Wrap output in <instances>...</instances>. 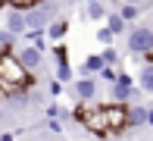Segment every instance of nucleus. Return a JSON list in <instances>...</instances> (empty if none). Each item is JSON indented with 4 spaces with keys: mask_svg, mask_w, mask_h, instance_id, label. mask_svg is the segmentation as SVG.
Listing matches in <instances>:
<instances>
[{
    "mask_svg": "<svg viewBox=\"0 0 153 141\" xmlns=\"http://www.w3.org/2000/svg\"><path fill=\"white\" fill-rule=\"evenodd\" d=\"M28 82H31V72H25L19 66L13 50H0V91L3 94H16V91L28 88Z\"/></svg>",
    "mask_w": 153,
    "mask_h": 141,
    "instance_id": "f257e3e1",
    "label": "nucleus"
},
{
    "mask_svg": "<svg viewBox=\"0 0 153 141\" xmlns=\"http://www.w3.org/2000/svg\"><path fill=\"white\" fill-rule=\"evenodd\" d=\"M22 13H25V32H28V28L44 32V28L56 19L59 3H53V0H38V3H31V6H22Z\"/></svg>",
    "mask_w": 153,
    "mask_h": 141,
    "instance_id": "f03ea898",
    "label": "nucleus"
},
{
    "mask_svg": "<svg viewBox=\"0 0 153 141\" xmlns=\"http://www.w3.org/2000/svg\"><path fill=\"white\" fill-rule=\"evenodd\" d=\"M147 50H153V28L150 25H134L128 32V53L131 56H141Z\"/></svg>",
    "mask_w": 153,
    "mask_h": 141,
    "instance_id": "7ed1b4c3",
    "label": "nucleus"
},
{
    "mask_svg": "<svg viewBox=\"0 0 153 141\" xmlns=\"http://www.w3.org/2000/svg\"><path fill=\"white\" fill-rule=\"evenodd\" d=\"M13 56L19 60V66H22L25 72H38V69L44 66V50H41V47H34V44L16 47V50H13Z\"/></svg>",
    "mask_w": 153,
    "mask_h": 141,
    "instance_id": "20e7f679",
    "label": "nucleus"
},
{
    "mask_svg": "<svg viewBox=\"0 0 153 141\" xmlns=\"http://www.w3.org/2000/svg\"><path fill=\"white\" fill-rule=\"evenodd\" d=\"M0 28H3V32H10V34H22L25 32V13H22V6H13V3H6L3 6V13H0Z\"/></svg>",
    "mask_w": 153,
    "mask_h": 141,
    "instance_id": "39448f33",
    "label": "nucleus"
},
{
    "mask_svg": "<svg viewBox=\"0 0 153 141\" xmlns=\"http://www.w3.org/2000/svg\"><path fill=\"white\" fill-rule=\"evenodd\" d=\"M72 97L81 100V104L97 100V79L94 75H78V79L72 82Z\"/></svg>",
    "mask_w": 153,
    "mask_h": 141,
    "instance_id": "423d86ee",
    "label": "nucleus"
},
{
    "mask_svg": "<svg viewBox=\"0 0 153 141\" xmlns=\"http://www.w3.org/2000/svg\"><path fill=\"white\" fill-rule=\"evenodd\" d=\"M100 110H103L106 132H122L125 129V104H100Z\"/></svg>",
    "mask_w": 153,
    "mask_h": 141,
    "instance_id": "0eeeda50",
    "label": "nucleus"
},
{
    "mask_svg": "<svg viewBox=\"0 0 153 141\" xmlns=\"http://www.w3.org/2000/svg\"><path fill=\"white\" fill-rule=\"evenodd\" d=\"M150 110L144 107V104H128L125 107V129H144V125H150Z\"/></svg>",
    "mask_w": 153,
    "mask_h": 141,
    "instance_id": "6e6552de",
    "label": "nucleus"
},
{
    "mask_svg": "<svg viewBox=\"0 0 153 141\" xmlns=\"http://www.w3.org/2000/svg\"><path fill=\"white\" fill-rule=\"evenodd\" d=\"M103 16H106V6H103V0H88L85 10L78 13V19H85V22H103Z\"/></svg>",
    "mask_w": 153,
    "mask_h": 141,
    "instance_id": "1a4fd4ad",
    "label": "nucleus"
},
{
    "mask_svg": "<svg viewBox=\"0 0 153 141\" xmlns=\"http://www.w3.org/2000/svg\"><path fill=\"white\" fill-rule=\"evenodd\" d=\"M66 34H69V22H66V19H53V22L44 28V38H50L53 44H59Z\"/></svg>",
    "mask_w": 153,
    "mask_h": 141,
    "instance_id": "9d476101",
    "label": "nucleus"
},
{
    "mask_svg": "<svg viewBox=\"0 0 153 141\" xmlns=\"http://www.w3.org/2000/svg\"><path fill=\"white\" fill-rule=\"evenodd\" d=\"M134 88H141L144 94L153 91V66H141V72H137V79H134Z\"/></svg>",
    "mask_w": 153,
    "mask_h": 141,
    "instance_id": "9b49d317",
    "label": "nucleus"
},
{
    "mask_svg": "<svg viewBox=\"0 0 153 141\" xmlns=\"http://www.w3.org/2000/svg\"><path fill=\"white\" fill-rule=\"evenodd\" d=\"M53 82H59V85L72 82V66H69V60H56L53 63Z\"/></svg>",
    "mask_w": 153,
    "mask_h": 141,
    "instance_id": "f8f14e48",
    "label": "nucleus"
},
{
    "mask_svg": "<svg viewBox=\"0 0 153 141\" xmlns=\"http://www.w3.org/2000/svg\"><path fill=\"white\" fill-rule=\"evenodd\" d=\"M103 19H106V28L113 32V38H119V34L128 32V22H122V19H119V13H106Z\"/></svg>",
    "mask_w": 153,
    "mask_h": 141,
    "instance_id": "ddd939ff",
    "label": "nucleus"
},
{
    "mask_svg": "<svg viewBox=\"0 0 153 141\" xmlns=\"http://www.w3.org/2000/svg\"><path fill=\"white\" fill-rule=\"evenodd\" d=\"M103 69V60L97 53H91V56H85V63H81V75H97Z\"/></svg>",
    "mask_w": 153,
    "mask_h": 141,
    "instance_id": "4468645a",
    "label": "nucleus"
},
{
    "mask_svg": "<svg viewBox=\"0 0 153 141\" xmlns=\"http://www.w3.org/2000/svg\"><path fill=\"white\" fill-rule=\"evenodd\" d=\"M116 13H119V19H122V22H134V19L141 16L144 10H141V6H134V3H122Z\"/></svg>",
    "mask_w": 153,
    "mask_h": 141,
    "instance_id": "2eb2a0df",
    "label": "nucleus"
},
{
    "mask_svg": "<svg viewBox=\"0 0 153 141\" xmlns=\"http://www.w3.org/2000/svg\"><path fill=\"white\" fill-rule=\"evenodd\" d=\"M97 56L103 60V66H119V53H116V47H113V44H109V47H103Z\"/></svg>",
    "mask_w": 153,
    "mask_h": 141,
    "instance_id": "dca6fc26",
    "label": "nucleus"
},
{
    "mask_svg": "<svg viewBox=\"0 0 153 141\" xmlns=\"http://www.w3.org/2000/svg\"><path fill=\"white\" fill-rule=\"evenodd\" d=\"M116 75H119V69H116V66H103L100 72H97V79H103V82L113 85V82H116Z\"/></svg>",
    "mask_w": 153,
    "mask_h": 141,
    "instance_id": "f3484780",
    "label": "nucleus"
},
{
    "mask_svg": "<svg viewBox=\"0 0 153 141\" xmlns=\"http://www.w3.org/2000/svg\"><path fill=\"white\" fill-rule=\"evenodd\" d=\"M13 44H16V34H10V32L0 28V50H13Z\"/></svg>",
    "mask_w": 153,
    "mask_h": 141,
    "instance_id": "a211bd4d",
    "label": "nucleus"
},
{
    "mask_svg": "<svg viewBox=\"0 0 153 141\" xmlns=\"http://www.w3.org/2000/svg\"><path fill=\"white\" fill-rule=\"evenodd\" d=\"M97 41H100L103 47H109V44H113V32H109L106 25H100V28H97Z\"/></svg>",
    "mask_w": 153,
    "mask_h": 141,
    "instance_id": "6ab92c4d",
    "label": "nucleus"
},
{
    "mask_svg": "<svg viewBox=\"0 0 153 141\" xmlns=\"http://www.w3.org/2000/svg\"><path fill=\"white\" fill-rule=\"evenodd\" d=\"M47 91H50V94H53V97H56V94H59V91H62V85L50 79V82H47Z\"/></svg>",
    "mask_w": 153,
    "mask_h": 141,
    "instance_id": "aec40b11",
    "label": "nucleus"
},
{
    "mask_svg": "<svg viewBox=\"0 0 153 141\" xmlns=\"http://www.w3.org/2000/svg\"><path fill=\"white\" fill-rule=\"evenodd\" d=\"M0 3H13V6H31V3H38V0H0Z\"/></svg>",
    "mask_w": 153,
    "mask_h": 141,
    "instance_id": "412c9836",
    "label": "nucleus"
},
{
    "mask_svg": "<svg viewBox=\"0 0 153 141\" xmlns=\"http://www.w3.org/2000/svg\"><path fill=\"white\" fill-rule=\"evenodd\" d=\"M122 3H134V6H141V10H147L150 0H122Z\"/></svg>",
    "mask_w": 153,
    "mask_h": 141,
    "instance_id": "4be33fe9",
    "label": "nucleus"
},
{
    "mask_svg": "<svg viewBox=\"0 0 153 141\" xmlns=\"http://www.w3.org/2000/svg\"><path fill=\"white\" fill-rule=\"evenodd\" d=\"M3 119H6V107H0V122H3Z\"/></svg>",
    "mask_w": 153,
    "mask_h": 141,
    "instance_id": "5701e85b",
    "label": "nucleus"
},
{
    "mask_svg": "<svg viewBox=\"0 0 153 141\" xmlns=\"http://www.w3.org/2000/svg\"><path fill=\"white\" fill-rule=\"evenodd\" d=\"M103 141H119V138H103Z\"/></svg>",
    "mask_w": 153,
    "mask_h": 141,
    "instance_id": "b1692460",
    "label": "nucleus"
},
{
    "mask_svg": "<svg viewBox=\"0 0 153 141\" xmlns=\"http://www.w3.org/2000/svg\"><path fill=\"white\" fill-rule=\"evenodd\" d=\"M75 3H88V0H75Z\"/></svg>",
    "mask_w": 153,
    "mask_h": 141,
    "instance_id": "393cba45",
    "label": "nucleus"
},
{
    "mask_svg": "<svg viewBox=\"0 0 153 141\" xmlns=\"http://www.w3.org/2000/svg\"><path fill=\"white\" fill-rule=\"evenodd\" d=\"M53 3H62V0H53Z\"/></svg>",
    "mask_w": 153,
    "mask_h": 141,
    "instance_id": "a878e982",
    "label": "nucleus"
}]
</instances>
